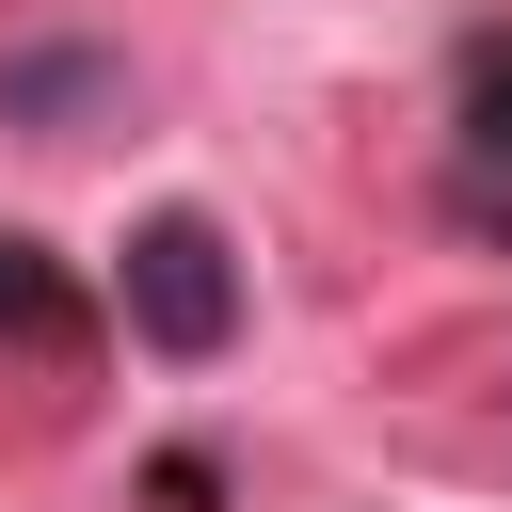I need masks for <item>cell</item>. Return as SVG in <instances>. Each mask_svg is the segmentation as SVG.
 Here are the masks:
<instances>
[{"label": "cell", "instance_id": "obj_2", "mask_svg": "<svg viewBox=\"0 0 512 512\" xmlns=\"http://www.w3.org/2000/svg\"><path fill=\"white\" fill-rule=\"evenodd\" d=\"M112 112H128V64H112V48H0V128L80 144V128H112Z\"/></svg>", "mask_w": 512, "mask_h": 512}, {"label": "cell", "instance_id": "obj_3", "mask_svg": "<svg viewBox=\"0 0 512 512\" xmlns=\"http://www.w3.org/2000/svg\"><path fill=\"white\" fill-rule=\"evenodd\" d=\"M0 320H16V336H32V320H64V288H48V256H32V240H0Z\"/></svg>", "mask_w": 512, "mask_h": 512}, {"label": "cell", "instance_id": "obj_1", "mask_svg": "<svg viewBox=\"0 0 512 512\" xmlns=\"http://www.w3.org/2000/svg\"><path fill=\"white\" fill-rule=\"evenodd\" d=\"M112 288H128V336H144V352H176V368H208V352L240 336V256H224V224H208V208H144Z\"/></svg>", "mask_w": 512, "mask_h": 512}]
</instances>
